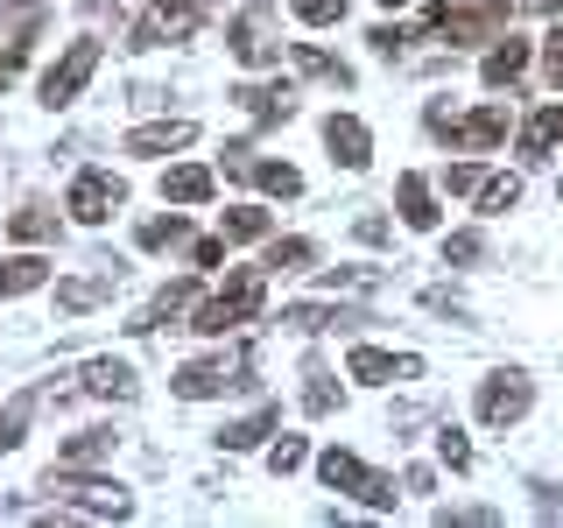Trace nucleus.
Masks as SVG:
<instances>
[{"instance_id": "obj_1", "label": "nucleus", "mask_w": 563, "mask_h": 528, "mask_svg": "<svg viewBox=\"0 0 563 528\" xmlns=\"http://www.w3.org/2000/svg\"><path fill=\"white\" fill-rule=\"evenodd\" d=\"M261 304H268V268H240L233 282H225L219 296H205L198 317H190V331H205V339H225V331L254 324Z\"/></svg>"}, {"instance_id": "obj_2", "label": "nucleus", "mask_w": 563, "mask_h": 528, "mask_svg": "<svg viewBox=\"0 0 563 528\" xmlns=\"http://www.w3.org/2000/svg\"><path fill=\"white\" fill-rule=\"evenodd\" d=\"M43 493H57L64 507H78V515H92V521H128V515H134L128 486H113V480H85L78 465H49Z\"/></svg>"}, {"instance_id": "obj_3", "label": "nucleus", "mask_w": 563, "mask_h": 528, "mask_svg": "<svg viewBox=\"0 0 563 528\" xmlns=\"http://www.w3.org/2000/svg\"><path fill=\"white\" fill-rule=\"evenodd\" d=\"M507 14H515L507 0H444V8L422 14V29H430V35H451V43H500Z\"/></svg>"}, {"instance_id": "obj_4", "label": "nucleus", "mask_w": 563, "mask_h": 528, "mask_svg": "<svg viewBox=\"0 0 563 528\" xmlns=\"http://www.w3.org/2000/svg\"><path fill=\"white\" fill-rule=\"evenodd\" d=\"M317 480H324L331 493H352V501H366L374 515H387V507L401 501V493H395V480H380L374 465H360V458H352V451H339V444H331L324 458H317Z\"/></svg>"}, {"instance_id": "obj_5", "label": "nucleus", "mask_w": 563, "mask_h": 528, "mask_svg": "<svg viewBox=\"0 0 563 528\" xmlns=\"http://www.w3.org/2000/svg\"><path fill=\"white\" fill-rule=\"evenodd\" d=\"M422 128H430L437 141H451V148L486 155V148H500V141H507V106H479V113H465V120H451L444 106H430V113H422Z\"/></svg>"}, {"instance_id": "obj_6", "label": "nucleus", "mask_w": 563, "mask_h": 528, "mask_svg": "<svg viewBox=\"0 0 563 528\" xmlns=\"http://www.w3.org/2000/svg\"><path fill=\"white\" fill-rule=\"evenodd\" d=\"M233 57L246 64V70H268L275 57H282V29H275V8L268 0H254V8H240V22H233Z\"/></svg>"}, {"instance_id": "obj_7", "label": "nucleus", "mask_w": 563, "mask_h": 528, "mask_svg": "<svg viewBox=\"0 0 563 528\" xmlns=\"http://www.w3.org/2000/svg\"><path fill=\"white\" fill-rule=\"evenodd\" d=\"M92 70H99V43H92V35H78V43H70L64 57L43 70V106H49V113H57V106H70L85 85H92Z\"/></svg>"}, {"instance_id": "obj_8", "label": "nucleus", "mask_w": 563, "mask_h": 528, "mask_svg": "<svg viewBox=\"0 0 563 528\" xmlns=\"http://www.w3.org/2000/svg\"><path fill=\"white\" fill-rule=\"evenodd\" d=\"M190 29H198V0H155V8L134 22L128 50H163V43H184Z\"/></svg>"}, {"instance_id": "obj_9", "label": "nucleus", "mask_w": 563, "mask_h": 528, "mask_svg": "<svg viewBox=\"0 0 563 528\" xmlns=\"http://www.w3.org/2000/svg\"><path fill=\"white\" fill-rule=\"evenodd\" d=\"M120 205H128V184H120L113 169H85L78 184H70V219L78 226H106Z\"/></svg>"}, {"instance_id": "obj_10", "label": "nucleus", "mask_w": 563, "mask_h": 528, "mask_svg": "<svg viewBox=\"0 0 563 528\" xmlns=\"http://www.w3.org/2000/svg\"><path fill=\"white\" fill-rule=\"evenodd\" d=\"M528 402H536V381H528V374H493V381H479V422H486V430L521 422Z\"/></svg>"}, {"instance_id": "obj_11", "label": "nucleus", "mask_w": 563, "mask_h": 528, "mask_svg": "<svg viewBox=\"0 0 563 528\" xmlns=\"http://www.w3.org/2000/svg\"><path fill=\"white\" fill-rule=\"evenodd\" d=\"M246 374H254V360H240V366H225V360H190L184 374H176V395H184V402H211V395H225V387H246Z\"/></svg>"}, {"instance_id": "obj_12", "label": "nucleus", "mask_w": 563, "mask_h": 528, "mask_svg": "<svg viewBox=\"0 0 563 528\" xmlns=\"http://www.w3.org/2000/svg\"><path fill=\"white\" fill-rule=\"evenodd\" d=\"M345 374H352V381H366V387H387V381H416V374H422V360H416V352H380V345H352Z\"/></svg>"}, {"instance_id": "obj_13", "label": "nucleus", "mask_w": 563, "mask_h": 528, "mask_svg": "<svg viewBox=\"0 0 563 528\" xmlns=\"http://www.w3.org/2000/svg\"><path fill=\"white\" fill-rule=\"evenodd\" d=\"M324 148H331V163H339V169H366V163H374V134H366L352 113H331L324 120Z\"/></svg>"}, {"instance_id": "obj_14", "label": "nucleus", "mask_w": 563, "mask_h": 528, "mask_svg": "<svg viewBox=\"0 0 563 528\" xmlns=\"http://www.w3.org/2000/svg\"><path fill=\"white\" fill-rule=\"evenodd\" d=\"M282 324H289V331H360V324H374V310H345V304H289V310H282Z\"/></svg>"}, {"instance_id": "obj_15", "label": "nucleus", "mask_w": 563, "mask_h": 528, "mask_svg": "<svg viewBox=\"0 0 563 528\" xmlns=\"http://www.w3.org/2000/svg\"><path fill=\"white\" fill-rule=\"evenodd\" d=\"M233 99L254 113V128H282V120L296 113V92H289V85H240Z\"/></svg>"}, {"instance_id": "obj_16", "label": "nucleus", "mask_w": 563, "mask_h": 528, "mask_svg": "<svg viewBox=\"0 0 563 528\" xmlns=\"http://www.w3.org/2000/svg\"><path fill=\"white\" fill-rule=\"evenodd\" d=\"M85 395H106V402H134L141 381L128 360H85Z\"/></svg>"}, {"instance_id": "obj_17", "label": "nucleus", "mask_w": 563, "mask_h": 528, "mask_svg": "<svg viewBox=\"0 0 563 528\" xmlns=\"http://www.w3.org/2000/svg\"><path fill=\"white\" fill-rule=\"evenodd\" d=\"M120 282V261H106L99 275H78V282H57V310H99Z\"/></svg>"}, {"instance_id": "obj_18", "label": "nucleus", "mask_w": 563, "mask_h": 528, "mask_svg": "<svg viewBox=\"0 0 563 528\" xmlns=\"http://www.w3.org/2000/svg\"><path fill=\"white\" fill-rule=\"evenodd\" d=\"M190 141H198L190 120H155V128H134L128 134V155H176V148H190Z\"/></svg>"}, {"instance_id": "obj_19", "label": "nucleus", "mask_w": 563, "mask_h": 528, "mask_svg": "<svg viewBox=\"0 0 563 528\" xmlns=\"http://www.w3.org/2000/svg\"><path fill=\"white\" fill-rule=\"evenodd\" d=\"M190 304H198V282H169V289H163V296H155V304H148V310H141V317H134V324H128V331H163V324H176V317H184Z\"/></svg>"}, {"instance_id": "obj_20", "label": "nucleus", "mask_w": 563, "mask_h": 528, "mask_svg": "<svg viewBox=\"0 0 563 528\" xmlns=\"http://www.w3.org/2000/svg\"><path fill=\"white\" fill-rule=\"evenodd\" d=\"M282 430V409H275V402H261V409L254 416H240V422H225V430H219V444L225 451H254L261 444V437H275Z\"/></svg>"}, {"instance_id": "obj_21", "label": "nucleus", "mask_w": 563, "mask_h": 528, "mask_svg": "<svg viewBox=\"0 0 563 528\" xmlns=\"http://www.w3.org/2000/svg\"><path fill=\"white\" fill-rule=\"evenodd\" d=\"M49 282V261L43 254H0V296H29Z\"/></svg>"}, {"instance_id": "obj_22", "label": "nucleus", "mask_w": 563, "mask_h": 528, "mask_svg": "<svg viewBox=\"0 0 563 528\" xmlns=\"http://www.w3.org/2000/svg\"><path fill=\"white\" fill-rule=\"evenodd\" d=\"M395 205H401V226H416V233H430V226H437V198H430V184H422L416 169L395 184Z\"/></svg>"}, {"instance_id": "obj_23", "label": "nucleus", "mask_w": 563, "mask_h": 528, "mask_svg": "<svg viewBox=\"0 0 563 528\" xmlns=\"http://www.w3.org/2000/svg\"><path fill=\"white\" fill-rule=\"evenodd\" d=\"M163 198H169V205H205V198H211V169H205V163L163 169Z\"/></svg>"}, {"instance_id": "obj_24", "label": "nucleus", "mask_w": 563, "mask_h": 528, "mask_svg": "<svg viewBox=\"0 0 563 528\" xmlns=\"http://www.w3.org/2000/svg\"><path fill=\"white\" fill-rule=\"evenodd\" d=\"M556 141H563V106H542V113L521 128V155H528V163H550Z\"/></svg>"}, {"instance_id": "obj_25", "label": "nucleus", "mask_w": 563, "mask_h": 528, "mask_svg": "<svg viewBox=\"0 0 563 528\" xmlns=\"http://www.w3.org/2000/svg\"><path fill=\"white\" fill-rule=\"evenodd\" d=\"M8 233L14 240H57V211H49V205H22V211H8Z\"/></svg>"}, {"instance_id": "obj_26", "label": "nucleus", "mask_w": 563, "mask_h": 528, "mask_svg": "<svg viewBox=\"0 0 563 528\" xmlns=\"http://www.w3.org/2000/svg\"><path fill=\"white\" fill-rule=\"evenodd\" d=\"M134 240L148 246V254H163V246H184V240H190V219H184V211H169V219H141Z\"/></svg>"}, {"instance_id": "obj_27", "label": "nucleus", "mask_w": 563, "mask_h": 528, "mask_svg": "<svg viewBox=\"0 0 563 528\" xmlns=\"http://www.w3.org/2000/svg\"><path fill=\"white\" fill-rule=\"evenodd\" d=\"M99 458H113V430H78L57 451V465H99Z\"/></svg>"}, {"instance_id": "obj_28", "label": "nucleus", "mask_w": 563, "mask_h": 528, "mask_svg": "<svg viewBox=\"0 0 563 528\" xmlns=\"http://www.w3.org/2000/svg\"><path fill=\"white\" fill-rule=\"evenodd\" d=\"M289 57H296V70H303V78H324V85H339V92L352 85V70H345L339 57H324V50H310V43H296Z\"/></svg>"}, {"instance_id": "obj_29", "label": "nucleus", "mask_w": 563, "mask_h": 528, "mask_svg": "<svg viewBox=\"0 0 563 528\" xmlns=\"http://www.w3.org/2000/svg\"><path fill=\"white\" fill-rule=\"evenodd\" d=\"M521 70H528V43H500V50L486 57V85L500 92V85H515Z\"/></svg>"}, {"instance_id": "obj_30", "label": "nucleus", "mask_w": 563, "mask_h": 528, "mask_svg": "<svg viewBox=\"0 0 563 528\" xmlns=\"http://www.w3.org/2000/svg\"><path fill=\"white\" fill-rule=\"evenodd\" d=\"M310 261H317V246H310V240H268V261H261V268L296 275V268H310Z\"/></svg>"}, {"instance_id": "obj_31", "label": "nucleus", "mask_w": 563, "mask_h": 528, "mask_svg": "<svg viewBox=\"0 0 563 528\" xmlns=\"http://www.w3.org/2000/svg\"><path fill=\"white\" fill-rule=\"evenodd\" d=\"M303 381H310V387H303V409H310V416H331V409H339V381H331V366L310 360Z\"/></svg>"}, {"instance_id": "obj_32", "label": "nucleus", "mask_w": 563, "mask_h": 528, "mask_svg": "<svg viewBox=\"0 0 563 528\" xmlns=\"http://www.w3.org/2000/svg\"><path fill=\"white\" fill-rule=\"evenodd\" d=\"M246 176H254L268 198H296V190H303V176H296L289 163H246Z\"/></svg>"}, {"instance_id": "obj_33", "label": "nucleus", "mask_w": 563, "mask_h": 528, "mask_svg": "<svg viewBox=\"0 0 563 528\" xmlns=\"http://www.w3.org/2000/svg\"><path fill=\"white\" fill-rule=\"evenodd\" d=\"M472 198H479V211H515L521 205V176H486Z\"/></svg>"}, {"instance_id": "obj_34", "label": "nucleus", "mask_w": 563, "mask_h": 528, "mask_svg": "<svg viewBox=\"0 0 563 528\" xmlns=\"http://www.w3.org/2000/svg\"><path fill=\"white\" fill-rule=\"evenodd\" d=\"M261 233H268V211H261V205H233V211H225V240H261Z\"/></svg>"}, {"instance_id": "obj_35", "label": "nucleus", "mask_w": 563, "mask_h": 528, "mask_svg": "<svg viewBox=\"0 0 563 528\" xmlns=\"http://www.w3.org/2000/svg\"><path fill=\"white\" fill-rule=\"evenodd\" d=\"M29 409H35V395H14L8 409H0V451H14V444H22V430H29Z\"/></svg>"}, {"instance_id": "obj_36", "label": "nucleus", "mask_w": 563, "mask_h": 528, "mask_svg": "<svg viewBox=\"0 0 563 528\" xmlns=\"http://www.w3.org/2000/svg\"><path fill=\"white\" fill-rule=\"evenodd\" d=\"M479 254H486V240H479V233H451V240H444V268H472Z\"/></svg>"}, {"instance_id": "obj_37", "label": "nucleus", "mask_w": 563, "mask_h": 528, "mask_svg": "<svg viewBox=\"0 0 563 528\" xmlns=\"http://www.w3.org/2000/svg\"><path fill=\"white\" fill-rule=\"evenodd\" d=\"M437 458H444L451 472H472V444H465V430H437Z\"/></svg>"}, {"instance_id": "obj_38", "label": "nucleus", "mask_w": 563, "mask_h": 528, "mask_svg": "<svg viewBox=\"0 0 563 528\" xmlns=\"http://www.w3.org/2000/svg\"><path fill=\"white\" fill-rule=\"evenodd\" d=\"M296 14L310 29H331V22H345V0H296Z\"/></svg>"}, {"instance_id": "obj_39", "label": "nucleus", "mask_w": 563, "mask_h": 528, "mask_svg": "<svg viewBox=\"0 0 563 528\" xmlns=\"http://www.w3.org/2000/svg\"><path fill=\"white\" fill-rule=\"evenodd\" d=\"M303 458H310V444H303V437H282V444L268 451V472H296Z\"/></svg>"}, {"instance_id": "obj_40", "label": "nucleus", "mask_w": 563, "mask_h": 528, "mask_svg": "<svg viewBox=\"0 0 563 528\" xmlns=\"http://www.w3.org/2000/svg\"><path fill=\"white\" fill-rule=\"evenodd\" d=\"M479 184H486V169H479V163H451V169H444V190H457V198H472Z\"/></svg>"}, {"instance_id": "obj_41", "label": "nucleus", "mask_w": 563, "mask_h": 528, "mask_svg": "<svg viewBox=\"0 0 563 528\" xmlns=\"http://www.w3.org/2000/svg\"><path fill=\"white\" fill-rule=\"evenodd\" d=\"M380 268H324V289H374Z\"/></svg>"}, {"instance_id": "obj_42", "label": "nucleus", "mask_w": 563, "mask_h": 528, "mask_svg": "<svg viewBox=\"0 0 563 528\" xmlns=\"http://www.w3.org/2000/svg\"><path fill=\"white\" fill-rule=\"evenodd\" d=\"M437 521H465V528H486V521H500L493 507H437Z\"/></svg>"}, {"instance_id": "obj_43", "label": "nucleus", "mask_w": 563, "mask_h": 528, "mask_svg": "<svg viewBox=\"0 0 563 528\" xmlns=\"http://www.w3.org/2000/svg\"><path fill=\"white\" fill-rule=\"evenodd\" d=\"M542 78H550L556 92H563V29L550 35V50H542Z\"/></svg>"}, {"instance_id": "obj_44", "label": "nucleus", "mask_w": 563, "mask_h": 528, "mask_svg": "<svg viewBox=\"0 0 563 528\" xmlns=\"http://www.w3.org/2000/svg\"><path fill=\"white\" fill-rule=\"evenodd\" d=\"M366 43H374V57H401V43H409V35H401V29H374V35H366Z\"/></svg>"}, {"instance_id": "obj_45", "label": "nucleus", "mask_w": 563, "mask_h": 528, "mask_svg": "<svg viewBox=\"0 0 563 528\" xmlns=\"http://www.w3.org/2000/svg\"><path fill=\"white\" fill-rule=\"evenodd\" d=\"M190 261H198V268H219V261H225V233L219 240H198V246H190Z\"/></svg>"}, {"instance_id": "obj_46", "label": "nucleus", "mask_w": 563, "mask_h": 528, "mask_svg": "<svg viewBox=\"0 0 563 528\" xmlns=\"http://www.w3.org/2000/svg\"><path fill=\"white\" fill-rule=\"evenodd\" d=\"M536 14H563V0H536Z\"/></svg>"}, {"instance_id": "obj_47", "label": "nucleus", "mask_w": 563, "mask_h": 528, "mask_svg": "<svg viewBox=\"0 0 563 528\" xmlns=\"http://www.w3.org/2000/svg\"><path fill=\"white\" fill-rule=\"evenodd\" d=\"M380 8H409V0H380Z\"/></svg>"}, {"instance_id": "obj_48", "label": "nucleus", "mask_w": 563, "mask_h": 528, "mask_svg": "<svg viewBox=\"0 0 563 528\" xmlns=\"http://www.w3.org/2000/svg\"><path fill=\"white\" fill-rule=\"evenodd\" d=\"M92 8H106V0H92Z\"/></svg>"}]
</instances>
